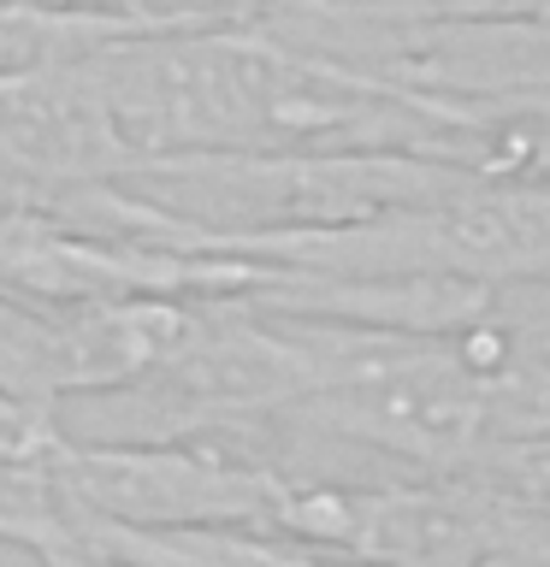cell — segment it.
Returning a JSON list of instances; mask_svg holds the SVG:
<instances>
[{
	"label": "cell",
	"instance_id": "cell-1",
	"mask_svg": "<svg viewBox=\"0 0 550 567\" xmlns=\"http://www.w3.org/2000/svg\"><path fill=\"white\" fill-rule=\"evenodd\" d=\"M48 467L78 520L136 526V532H273L291 496V473L243 443L177 437V443H95L53 437Z\"/></svg>",
	"mask_w": 550,
	"mask_h": 567
},
{
	"label": "cell",
	"instance_id": "cell-2",
	"mask_svg": "<svg viewBox=\"0 0 550 567\" xmlns=\"http://www.w3.org/2000/svg\"><path fill=\"white\" fill-rule=\"evenodd\" d=\"M149 30H190V24H154V18H131V12L95 7V0H78V7H0V83L53 78V71H71Z\"/></svg>",
	"mask_w": 550,
	"mask_h": 567
},
{
	"label": "cell",
	"instance_id": "cell-3",
	"mask_svg": "<svg viewBox=\"0 0 550 567\" xmlns=\"http://www.w3.org/2000/svg\"><path fill=\"white\" fill-rule=\"evenodd\" d=\"M95 7L154 18V24H243L248 0H95Z\"/></svg>",
	"mask_w": 550,
	"mask_h": 567
},
{
	"label": "cell",
	"instance_id": "cell-4",
	"mask_svg": "<svg viewBox=\"0 0 550 567\" xmlns=\"http://www.w3.org/2000/svg\"><path fill=\"white\" fill-rule=\"evenodd\" d=\"M53 437H60L53 420H35V414H24V408H12L0 396V455H42Z\"/></svg>",
	"mask_w": 550,
	"mask_h": 567
},
{
	"label": "cell",
	"instance_id": "cell-5",
	"mask_svg": "<svg viewBox=\"0 0 550 567\" xmlns=\"http://www.w3.org/2000/svg\"><path fill=\"white\" fill-rule=\"evenodd\" d=\"M30 567H131V561L106 556V549L83 544V538H65V544H48V549H35V556H30Z\"/></svg>",
	"mask_w": 550,
	"mask_h": 567
},
{
	"label": "cell",
	"instance_id": "cell-6",
	"mask_svg": "<svg viewBox=\"0 0 550 567\" xmlns=\"http://www.w3.org/2000/svg\"><path fill=\"white\" fill-rule=\"evenodd\" d=\"M0 7H78V0H0Z\"/></svg>",
	"mask_w": 550,
	"mask_h": 567
}]
</instances>
